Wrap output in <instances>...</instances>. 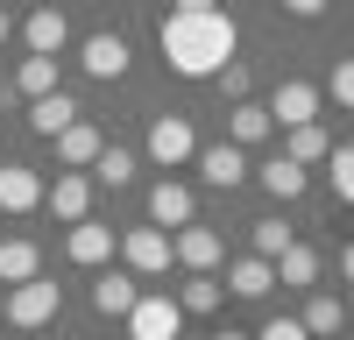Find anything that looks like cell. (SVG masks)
Segmentation results:
<instances>
[{
    "mask_svg": "<svg viewBox=\"0 0 354 340\" xmlns=\"http://www.w3.org/2000/svg\"><path fill=\"white\" fill-rule=\"evenodd\" d=\"M326 178H333V198L354 206V149H333V156H326Z\"/></svg>",
    "mask_w": 354,
    "mask_h": 340,
    "instance_id": "cell-29",
    "label": "cell"
},
{
    "mask_svg": "<svg viewBox=\"0 0 354 340\" xmlns=\"http://www.w3.org/2000/svg\"><path fill=\"white\" fill-rule=\"evenodd\" d=\"M15 85L28 100H43V93H57V57H21V71H15Z\"/></svg>",
    "mask_w": 354,
    "mask_h": 340,
    "instance_id": "cell-24",
    "label": "cell"
},
{
    "mask_svg": "<svg viewBox=\"0 0 354 340\" xmlns=\"http://www.w3.org/2000/svg\"><path fill=\"white\" fill-rule=\"evenodd\" d=\"M192 156H198L192 121H185V113H163V121L149 128V163H156V170H177V163H192Z\"/></svg>",
    "mask_w": 354,
    "mask_h": 340,
    "instance_id": "cell-3",
    "label": "cell"
},
{
    "mask_svg": "<svg viewBox=\"0 0 354 340\" xmlns=\"http://www.w3.org/2000/svg\"><path fill=\"white\" fill-rule=\"evenodd\" d=\"M28 276H43V255H36V241H21V234H8L0 241V283H28Z\"/></svg>",
    "mask_w": 354,
    "mask_h": 340,
    "instance_id": "cell-18",
    "label": "cell"
},
{
    "mask_svg": "<svg viewBox=\"0 0 354 340\" xmlns=\"http://www.w3.org/2000/svg\"><path fill=\"white\" fill-rule=\"evenodd\" d=\"M78 64L93 71V78H121V71H128V43H121V36H85Z\"/></svg>",
    "mask_w": 354,
    "mask_h": 340,
    "instance_id": "cell-17",
    "label": "cell"
},
{
    "mask_svg": "<svg viewBox=\"0 0 354 340\" xmlns=\"http://www.w3.org/2000/svg\"><path fill=\"white\" fill-rule=\"evenodd\" d=\"M283 8L298 15V21H312V15H326V0H283Z\"/></svg>",
    "mask_w": 354,
    "mask_h": 340,
    "instance_id": "cell-34",
    "label": "cell"
},
{
    "mask_svg": "<svg viewBox=\"0 0 354 340\" xmlns=\"http://www.w3.org/2000/svg\"><path fill=\"white\" fill-rule=\"evenodd\" d=\"M43 206L57 213V220H93V178H85V170H64V178H57L50 191H43Z\"/></svg>",
    "mask_w": 354,
    "mask_h": 340,
    "instance_id": "cell-6",
    "label": "cell"
},
{
    "mask_svg": "<svg viewBox=\"0 0 354 340\" xmlns=\"http://www.w3.org/2000/svg\"><path fill=\"white\" fill-rule=\"evenodd\" d=\"M177 326H185V305L163 298V291H142L135 312H128V333L135 340H177Z\"/></svg>",
    "mask_w": 354,
    "mask_h": 340,
    "instance_id": "cell-2",
    "label": "cell"
},
{
    "mask_svg": "<svg viewBox=\"0 0 354 340\" xmlns=\"http://www.w3.org/2000/svg\"><path fill=\"white\" fill-rule=\"evenodd\" d=\"M255 178H262V191H270V198H283V206H290V198L305 191V163H290V156H277V163H262Z\"/></svg>",
    "mask_w": 354,
    "mask_h": 340,
    "instance_id": "cell-22",
    "label": "cell"
},
{
    "mask_svg": "<svg viewBox=\"0 0 354 340\" xmlns=\"http://www.w3.org/2000/svg\"><path fill=\"white\" fill-rule=\"evenodd\" d=\"M220 340H248V333H234V326H227V333H220Z\"/></svg>",
    "mask_w": 354,
    "mask_h": 340,
    "instance_id": "cell-37",
    "label": "cell"
},
{
    "mask_svg": "<svg viewBox=\"0 0 354 340\" xmlns=\"http://www.w3.org/2000/svg\"><path fill=\"white\" fill-rule=\"evenodd\" d=\"M270 270H277V283H290V291H305V283L319 276V255H312L305 241H290V248L277 255V263H270Z\"/></svg>",
    "mask_w": 354,
    "mask_h": 340,
    "instance_id": "cell-23",
    "label": "cell"
},
{
    "mask_svg": "<svg viewBox=\"0 0 354 340\" xmlns=\"http://www.w3.org/2000/svg\"><path fill=\"white\" fill-rule=\"evenodd\" d=\"M227 291H234V298H270V291H277V270L262 263V255H248V263L227 270Z\"/></svg>",
    "mask_w": 354,
    "mask_h": 340,
    "instance_id": "cell-20",
    "label": "cell"
},
{
    "mask_svg": "<svg viewBox=\"0 0 354 340\" xmlns=\"http://www.w3.org/2000/svg\"><path fill=\"white\" fill-rule=\"evenodd\" d=\"M121 255H128L135 276H163V270H170V234H163V227H128V234H121Z\"/></svg>",
    "mask_w": 354,
    "mask_h": 340,
    "instance_id": "cell-5",
    "label": "cell"
},
{
    "mask_svg": "<svg viewBox=\"0 0 354 340\" xmlns=\"http://www.w3.org/2000/svg\"><path fill=\"white\" fill-rule=\"evenodd\" d=\"M170 298L185 305V312H220V283H213V276H192V283H177Z\"/></svg>",
    "mask_w": 354,
    "mask_h": 340,
    "instance_id": "cell-26",
    "label": "cell"
},
{
    "mask_svg": "<svg viewBox=\"0 0 354 340\" xmlns=\"http://www.w3.org/2000/svg\"><path fill=\"white\" fill-rule=\"evenodd\" d=\"M283 156L312 170V163H326V156H333V142H326V128H319V121H305V128H290V142H283Z\"/></svg>",
    "mask_w": 354,
    "mask_h": 340,
    "instance_id": "cell-21",
    "label": "cell"
},
{
    "mask_svg": "<svg viewBox=\"0 0 354 340\" xmlns=\"http://www.w3.org/2000/svg\"><path fill=\"white\" fill-rule=\"evenodd\" d=\"M149 227H192V191L177 185V178H163L149 191Z\"/></svg>",
    "mask_w": 354,
    "mask_h": 340,
    "instance_id": "cell-15",
    "label": "cell"
},
{
    "mask_svg": "<svg viewBox=\"0 0 354 340\" xmlns=\"http://www.w3.org/2000/svg\"><path fill=\"white\" fill-rule=\"evenodd\" d=\"M170 255H177L192 276H213V263H220V234H213V227H177V234H170Z\"/></svg>",
    "mask_w": 354,
    "mask_h": 340,
    "instance_id": "cell-10",
    "label": "cell"
},
{
    "mask_svg": "<svg viewBox=\"0 0 354 340\" xmlns=\"http://www.w3.org/2000/svg\"><path fill=\"white\" fill-rule=\"evenodd\" d=\"M135 178V156L128 149H100V163H93V185H113V191H121Z\"/></svg>",
    "mask_w": 354,
    "mask_h": 340,
    "instance_id": "cell-27",
    "label": "cell"
},
{
    "mask_svg": "<svg viewBox=\"0 0 354 340\" xmlns=\"http://www.w3.org/2000/svg\"><path fill=\"white\" fill-rule=\"evenodd\" d=\"M277 121H270V106H255V100H241V106H227V142L234 149H255L262 135H270Z\"/></svg>",
    "mask_w": 354,
    "mask_h": 340,
    "instance_id": "cell-16",
    "label": "cell"
},
{
    "mask_svg": "<svg viewBox=\"0 0 354 340\" xmlns=\"http://www.w3.org/2000/svg\"><path fill=\"white\" fill-rule=\"evenodd\" d=\"M326 93H333V106L354 113V57H340V64H333V85H326Z\"/></svg>",
    "mask_w": 354,
    "mask_h": 340,
    "instance_id": "cell-30",
    "label": "cell"
},
{
    "mask_svg": "<svg viewBox=\"0 0 354 340\" xmlns=\"http://www.w3.org/2000/svg\"><path fill=\"white\" fill-rule=\"evenodd\" d=\"M156 43H163L177 78H220L234 64V50H241V28L227 15H163Z\"/></svg>",
    "mask_w": 354,
    "mask_h": 340,
    "instance_id": "cell-1",
    "label": "cell"
},
{
    "mask_svg": "<svg viewBox=\"0 0 354 340\" xmlns=\"http://www.w3.org/2000/svg\"><path fill=\"white\" fill-rule=\"evenodd\" d=\"M21 36H28V57H57V50L71 43V21L57 15V8H36V15H28V28H21Z\"/></svg>",
    "mask_w": 354,
    "mask_h": 340,
    "instance_id": "cell-14",
    "label": "cell"
},
{
    "mask_svg": "<svg viewBox=\"0 0 354 340\" xmlns=\"http://www.w3.org/2000/svg\"><path fill=\"white\" fill-rule=\"evenodd\" d=\"M283 248H290V227L283 220H255V255H262V263H277Z\"/></svg>",
    "mask_w": 354,
    "mask_h": 340,
    "instance_id": "cell-28",
    "label": "cell"
},
{
    "mask_svg": "<svg viewBox=\"0 0 354 340\" xmlns=\"http://www.w3.org/2000/svg\"><path fill=\"white\" fill-rule=\"evenodd\" d=\"M198 178L213 191H234L248 178V149H234V142H213V149H198Z\"/></svg>",
    "mask_w": 354,
    "mask_h": 340,
    "instance_id": "cell-11",
    "label": "cell"
},
{
    "mask_svg": "<svg viewBox=\"0 0 354 340\" xmlns=\"http://www.w3.org/2000/svg\"><path fill=\"white\" fill-rule=\"evenodd\" d=\"M8 36H15V15H8V8H0V43H8Z\"/></svg>",
    "mask_w": 354,
    "mask_h": 340,
    "instance_id": "cell-36",
    "label": "cell"
},
{
    "mask_svg": "<svg viewBox=\"0 0 354 340\" xmlns=\"http://www.w3.org/2000/svg\"><path fill=\"white\" fill-rule=\"evenodd\" d=\"M170 15H220V0H177Z\"/></svg>",
    "mask_w": 354,
    "mask_h": 340,
    "instance_id": "cell-33",
    "label": "cell"
},
{
    "mask_svg": "<svg viewBox=\"0 0 354 340\" xmlns=\"http://www.w3.org/2000/svg\"><path fill=\"white\" fill-rule=\"evenodd\" d=\"M71 121H78V100L64 93V85H57V93H43V100H28V128H36V135H50V142H57Z\"/></svg>",
    "mask_w": 354,
    "mask_h": 340,
    "instance_id": "cell-12",
    "label": "cell"
},
{
    "mask_svg": "<svg viewBox=\"0 0 354 340\" xmlns=\"http://www.w3.org/2000/svg\"><path fill=\"white\" fill-rule=\"evenodd\" d=\"M220 93H227L234 106H241V100H248V64H241V57H234V64L220 71Z\"/></svg>",
    "mask_w": 354,
    "mask_h": 340,
    "instance_id": "cell-31",
    "label": "cell"
},
{
    "mask_svg": "<svg viewBox=\"0 0 354 340\" xmlns=\"http://www.w3.org/2000/svg\"><path fill=\"white\" fill-rule=\"evenodd\" d=\"M43 191H50V185H43L28 163H0V213H36Z\"/></svg>",
    "mask_w": 354,
    "mask_h": 340,
    "instance_id": "cell-9",
    "label": "cell"
},
{
    "mask_svg": "<svg viewBox=\"0 0 354 340\" xmlns=\"http://www.w3.org/2000/svg\"><path fill=\"white\" fill-rule=\"evenodd\" d=\"M255 340H312V333H305V319H270Z\"/></svg>",
    "mask_w": 354,
    "mask_h": 340,
    "instance_id": "cell-32",
    "label": "cell"
},
{
    "mask_svg": "<svg viewBox=\"0 0 354 340\" xmlns=\"http://www.w3.org/2000/svg\"><path fill=\"white\" fill-rule=\"evenodd\" d=\"M340 326H347V305H340V298H312V305H305V333H312V340H326V333H340Z\"/></svg>",
    "mask_w": 354,
    "mask_h": 340,
    "instance_id": "cell-25",
    "label": "cell"
},
{
    "mask_svg": "<svg viewBox=\"0 0 354 340\" xmlns=\"http://www.w3.org/2000/svg\"><path fill=\"white\" fill-rule=\"evenodd\" d=\"M64 248H71V263H85V270H93V263H106V255H113V227H100V220H78Z\"/></svg>",
    "mask_w": 354,
    "mask_h": 340,
    "instance_id": "cell-19",
    "label": "cell"
},
{
    "mask_svg": "<svg viewBox=\"0 0 354 340\" xmlns=\"http://www.w3.org/2000/svg\"><path fill=\"white\" fill-rule=\"evenodd\" d=\"M270 121H277V128H305V121H319V85L283 78V85H277V100H270Z\"/></svg>",
    "mask_w": 354,
    "mask_h": 340,
    "instance_id": "cell-7",
    "label": "cell"
},
{
    "mask_svg": "<svg viewBox=\"0 0 354 340\" xmlns=\"http://www.w3.org/2000/svg\"><path fill=\"white\" fill-rule=\"evenodd\" d=\"M177 340H185V333H177Z\"/></svg>",
    "mask_w": 354,
    "mask_h": 340,
    "instance_id": "cell-39",
    "label": "cell"
},
{
    "mask_svg": "<svg viewBox=\"0 0 354 340\" xmlns=\"http://www.w3.org/2000/svg\"><path fill=\"white\" fill-rule=\"evenodd\" d=\"M347 326H354V305H347Z\"/></svg>",
    "mask_w": 354,
    "mask_h": 340,
    "instance_id": "cell-38",
    "label": "cell"
},
{
    "mask_svg": "<svg viewBox=\"0 0 354 340\" xmlns=\"http://www.w3.org/2000/svg\"><path fill=\"white\" fill-rule=\"evenodd\" d=\"M340 270H347V283H354V241H347V248H340Z\"/></svg>",
    "mask_w": 354,
    "mask_h": 340,
    "instance_id": "cell-35",
    "label": "cell"
},
{
    "mask_svg": "<svg viewBox=\"0 0 354 340\" xmlns=\"http://www.w3.org/2000/svg\"><path fill=\"white\" fill-rule=\"evenodd\" d=\"M135 298H142V276H135V270H106V276L93 283V312H100V319H128Z\"/></svg>",
    "mask_w": 354,
    "mask_h": 340,
    "instance_id": "cell-8",
    "label": "cell"
},
{
    "mask_svg": "<svg viewBox=\"0 0 354 340\" xmlns=\"http://www.w3.org/2000/svg\"><path fill=\"white\" fill-rule=\"evenodd\" d=\"M100 149H106V142H100V128H93V121H71L64 135H57V163H64V170H93V163H100Z\"/></svg>",
    "mask_w": 354,
    "mask_h": 340,
    "instance_id": "cell-13",
    "label": "cell"
},
{
    "mask_svg": "<svg viewBox=\"0 0 354 340\" xmlns=\"http://www.w3.org/2000/svg\"><path fill=\"white\" fill-rule=\"evenodd\" d=\"M50 319H57V283L28 276L8 291V326H50Z\"/></svg>",
    "mask_w": 354,
    "mask_h": 340,
    "instance_id": "cell-4",
    "label": "cell"
}]
</instances>
